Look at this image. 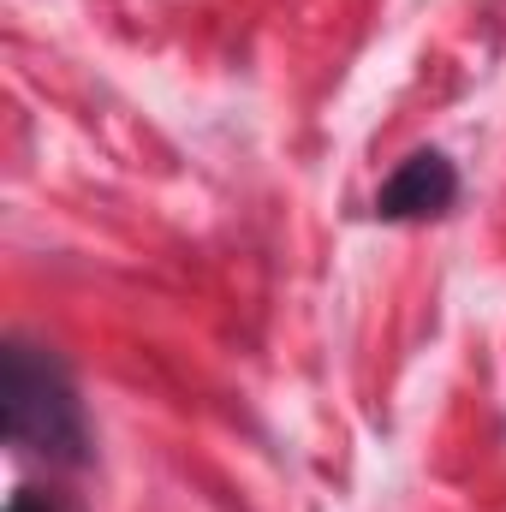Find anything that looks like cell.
<instances>
[{"label": "cell", "instance_id": "1", "mask_svg": "<svg viewBox=\"0 0 506 512\" xmlns=\"http://www.w3.org/2000/svg\"><path fill=\"white\" fill-rule=\"evenodd\" d=\"M0 405H6V441L18 453H36L48 465H84L90 459V429L78 411V393L66 382V370L12 340L0 358Z\"/></svg>", "mask_w": 506, "mask_h": 512}, {"label": "cell", "instance_id": "2", "mask_svg": "<svg viewBox=\"0 0 506 512\" xmlns=\"http://www.w3.org/2000/svg\"><path fill=\"white\" fill-rule=\"evenodd\" d=\"M459 197V173L441 149H417L411 161H399V173L376 191V215L381 221H435L447 215Z\"/></svg>", "mask_w": 506, "mask_h": 512}, {"label": "cell", "instance_id": "3", "mask_svg": "<svg viewBox=\"0 0 506 512\" xmlns=\"http://www.w3.org/2000/svg\"><path fill=\"white\" fill-rule=\"evenodd\" d=\"M6 512H66V507H60V495H42V489H18Z\"/></svg>", "mask_w": 506, "mask_h": 512}]
</instances>
